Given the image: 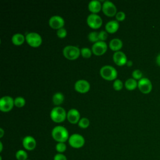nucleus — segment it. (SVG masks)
Wrapping results in <instances>:
<instances>
[{
  "label": "nucleus",
  "mask_w": 160,
  "mask_h": 160,
  "mask_svg": "<svg viewBox=\"0 0 160 160\" xmlns=\"http://www.w3.org/2000/svg\"><path fill=\"white\" fill-rule=\"evenodd\" d=\"M62 53L66 58L69 60H74L79 56L81 49L78 46L68 45L64 48Z\"/></svg>",
  "instance_id": "20e7f679"
},
{
  "label": "nucleus",
  "mask_w": 160,
  "mask_h": 160,
  "mask_svg": "<svg viewBox=\"0 0 160 160\" xmlns=\"http://www.w3.org/2000/svg\"><path fill=\"white\" fill-rule=\"evenodd\" d=\"M138 88L143 94L149 93L152 89L151 81L147 78H142L138 81Z\"/></svg>",
  "instance_id": "1a4fd4ad"
},
{
  "label": "nucleus",
  "mask_w": 160,
  "mask_h": 160,
  "mask_svg": "<svg viewBox=\"0 0 160 160\" xmlns=\"http://www.w3.org/2000/svg\"><path fill=\"white\" fill-rule=\"evenodd\" d=\"M4 131L3 130L2 128H0V138H2V136H4Z\"/></svg>",
  "instance_id": "c9c22d12"
},
{
  "label": "nucleus",
  "mask_w": 160,
  "mask_h": 160,
  "mask_svg": "<svg viewBox=\"0 0 160 160\" xmlns=\"http://www.w3.org/2000/svg\"><path fill=\"white\" fill-rule=\"evenodd\" d=\"M28 153L23 149L18 150L15 154L17 160H28Z\"/></svg>",
  "instance_id": "5701e85b"
},
{
  "label": "nucleus",
  "mask_w": 160,
  "mask_h": 160,
  "mask_svg": "<svg viewBox=\"0 0 160 160\" xmlns=\"http://www.w3.org/2000/svg\"><path fill=\"white\" fill-rule=\"evenodd\" d=\"M125 88L129 91H132L138 87V81L133 78H129L125 81Z\"/></svg>",
  "instance_id": "412c9836"
},
{
  "label": "nucleus",
  "mask_w": 160,
  "mask_h": 160,
  "mask_svg": "<svg viewBox=\"0 0 160 160\" xmlns=\"http://www.w3.org/2000/svg\"><path fill=\"white\" fill-rule=\"evenodd\" d=\"M87 24L92 29H98L102 24V20L101 18L97 14L91 13L87 17Z\"/></svg>",
  "instance_id": "6e6552de"
},
{
  "label": "nucleus",
  "mask_w": 160,
  "mask_h": 160,
  "mask_svg": "<svg viewBox=\"0 0 160 160\" xmlns=\"http://www.w3.org/2000/svg\"><path fill=\"white\" fill-rule=\"evenodd\" d=\"M88 39L89 40V41L95 43L99 41V32H98L96 31H92L88 34Z\"/></svg>",
  "instance_id": "b1692460"
},
{
  "label": "nucleus",
  "mask_w": 160,
  "mask_h": 160,
  "mask_svg": "<svg viewBox=\"0 0 160 160\" xmlns=\"http://www.w3.org/2000/svg\"><path fill=\"white\" fill-rule=\"evenodd\" d=\"M50 118L55 122H62L67 118L66 110L61 106H55L50 112Z\"/></svg>",
  "instance_id": "f03ea898"
},
{
  "label": "nucleus",
  "mask_w": 160,
  "mask_h": 160,
  "mask_svg": "<svg viewBox=\"0 0 160 160\" xmlns=\"http://www.w3.org/2000/svg\"><path fill=\"white\" fill-rule=\"evenodd\" d=\"M108 49L107 44L105 41H99L94 43L92 46V52L96 56H101L104 54Z\"/></svg>",
  "instance_id": "9b49d317"
},
{
  "label": "nucleus",
  "mask_w": 160,
  "mask_h": 160,
  "mask_svg": "<svg viewBox=\"0 0 160 160\" xmlns=\"http://www.w3.org/2000/svg\"><path fill=\"white\" fill-rule=\"evenodd\" d=\"M78 124V126L80 127L81 128L86 129L89 126L90 121L89 119H88L87 118H82L80 119Z\"/></svg>",
  "instance_id": "393cba45"
},
{
  "label": "nucleus",
  "mask_w": 160,
  "mask_h": 160,
  "mask_svg": "<svg viewBox=\"0 0 160 160\" xmlns=\"http://www.w3.org/2000/svg\"><path fill=\"white\" fill-rule=\"evenodd\" d=\"M156 63L158 66H160V53L158 54L156 58Z\"/></svg>",
  "instance_id": "f704fd0d"
},
{
  "label": "nucleus",
  "mask_w": 160,
  "mask_h": 160,
  "mask_svg": "<svg viewBox=\"0 0 160 160\" xmlns=\"http://www.w3.org/2000/svg\"><path fill=\"white\" fill-rule=\"evenodd\" d=\"M56 34H57V36L58 38H64L67 36V31L65 28H60L57 30Z\"/></svg>",
  "instance_id": "7c9ffc66"
},
{
  "label": "nucleus",
  "mask_w": 160,
  "mask_h": 160,
  "mask_svg": "<svg viewBox=\"0 0 160 160\" xmlns=\"http://www.w3.org/2000/svg\"><path fill=\"white\" fill-rule=\"evenodd\" d=\"M132 77L136 80H139L142 78V72L139 69H135L132 72Z\"/></svg>",
  "instance_id": "c756f323"
},
{
  "label": "nucleus",
  "mask_w": 160,
  "mask_h": 160,
  "mask_svg": "<svg viewBox=\"0 0 160 160\" xmlns=\"http://www.w3.org/2000/svg\"><path fill=\"white\" fill-rule=\"evenodd\" d=\"M112 59L116 65L120 66L126 64V62L128 61L126 55L121 51L114 52L112 56Z\"/></svg>",
  "instance_id": "4468645a"
},
{
  "label": "nucleus",
  "mask_w": 160,
  "mask_h": 160,
  "mask_svg": "<svg viewBox=\"0 0 160 160\" xmlns=\"http://www.w3.org/2000/svg\"><path fill=\"white\" fill-rule=\"evenodd\" d=\"M126 65L128 66H131L132 65V61H131V60H128V61H127V62H126Z\"/></svg>",
  "instance_id": "e433bc0d"
},
{
  "label": "nucleus",
  "mask_w": 160,
  "mask_h": 160,
  "mask_svg": "<svg viewBox=\"0 0 160 160\" xmlns=\"http://www.w3.org/2000/svg\"><path fill=\"white\" fill-rule=\"evenodd\" d=\"M74 89L78 92L86 93L90 89V84L85 79H79L74 84Z\"/></svg>",
  "instance_id": "ddd939ff"
},
{
  "label": "nucleus",
  "mask_w": 160,
  "mask_h": 160,
  "mask_svg": "<svg viewBox=\"0 0 160 160\" xmlns=\"http://www.w3.org/2000/svg\"><path fill=\"white\" fill-rule=\"evenodd\" d=\"M80 112L75 108L69 109L67 113V119L68 121L71 124L78 123L80 120Z\"/></svg>",
  "instance_id": "dca6fc26"
},
{
  "label": "nucleus",
  "mask_w": 160,
  "mask_h": 160,
  "mask_svg": "<svg viewBox=\"0 0 160 160\" xmlns=\"http://www.w3.org/2000/svg\"><path fill=\"white\" fill-rule=\"evenodd\" d=\"M26 104V100L24 98L18 96L14 99V105L18 108H22Z\"/></svg>",
  "instance_id": "a878e982"
},
{
  "label": "nucleus",
  "mask_w": 160,
  "mask_h": 160,
  "mask_svg": "<svg viewBox=\"0 0 160 160\" xmlns=\"http://www.w3.org/2000/svg\"><path fill=\"white\" fill-rule=\"evenodd\" d=\"M49 25L53 29H59L63 28L64 25V20L61 16L54 15L51 16L49 19Z\"/></svg>",
  "instance_id": "f8f14e48"
},
{
  "label": "nucleus",
  "mask_w": 160,
  "mask_h": 160,
  "mask_svg": "<svg viewBox=\"0 0 160 160\" xmlns=\"http://www.w3.org/2000/svg\"><path fill=\"white\" fill-rule=\"evenodd\" d=\"M28 160H29V159H28Z\"/></svg>",
  "instance_id": "58836bf2"
},
{
  "label": "nucleus",
  "mask_w": 160,
  "mask_h": 160,
  "mask_svg": "<svg viewBox=\"0 0 160 160\" xmlns=\"http://www.w3.org/2000/svg\"><path fill=\"white\" fill-rule=\"evenodd\" d=\"M66 148L64 142H58L55 146V149L58 153H63L66 150Z\"/></svg>",
  "instance_id": "cd10ccee"
},
{
  "label": "nucleus",
  "mask_w": 160,
  "mask_h": 160,
  "mask_svg": "<svg viewBox=\"0 0 160 160\" xmlns=\"http://www.w3.org/2000/svg\"><path fill=\"white\" fill-rule=\"evenodd\" d=\"M102 11L103 13L109 17L116 16L117 8L115 4L110 1H105L102 4Z\"/></svg>",
  "instance_id": "9d476101"
},
{
  "label": "nucleus",
  "mask_w": 160,
  "mask_h": 160,
  "mask_svg": "<svg viewBox=\"0 0 160 160\" xmlns=\"http://www.w3.org/2000/svg\"><path fill=\"white\" fill-rule=\"evenodd\" d=\"M108 33L106 31H104V30H102L100 32H99V41H104L107 38H108Z\"/></svg>",
  "instance_id": "473e14b6"
},
{
  "label": "nucleus",
  "mask_w": 160,
  "mask_h": 160,
  "mask_svg": "<svg viewBox=\"0 0 160 160\" xmlns=\"http://www.w3.org/2000/svg\"><path fill=\"white\" fill-rule=\"evenodd\" d=\"M69 144L73 148L79 149L85 144L84 138L80 134L74 133L71 134L68 139Z\"/></svg>",
  "instance_id": "39448f33"
},
{
  "label": "nucleus",
  "mask_w": 160,
  "mask_h": 160,
  "mask_svg": "<svg viewBox=\"0 0 160 160\" xmlns=\"http://www.w3.org/2000/svg\"><path fill=\"white\" fill-rule=\"evenodd\" d=\"M115 16L118 21H122L126 18V14L123 11H119L116 13Z\"/></svg>",
  "instance_id": "2f4dec72"
},
{
  "label": "nucleus",
  "mask_w": 160,
  "mask_h": 160,
  "mask_svg": "<svg viewBox=\"0 0 160 160\" xmlns=\"http://www.w3.org/2000/svg\"><path fill=\"white\" fill-rule=\"evenodd\" d=\"M113 88L116 90V91H120L122 89V87H123V83L121 81V80L118 79H116L114 82H113Z\"/></svg>",
  "instance_id": "c85d7f7f"
},
{
  "label": "nucleus",
  "mask_w": 160,
  "mask_h": 160,
  "mask_svg": "<svg viewBox=\"0 0 160 160\" xmlns=\"http://www.w3.org/2000/svg\"><path fill=\"white\" fill-rule=\"evenodd\" d=\"M14 105V99L9 96H4L0 99V110L2 112L10 111Z\"/></svg>",
  "instance_id": "0eeeda50"
},
{
  "label": "nucleus",
  "mask_w": 160,
  "mask_h": 160,
  "mask_svg": "<svg viewBox=\"0 0 160 160\" xmlns=\"http://www.w3.org/2000/svg\"><path fill=\"white\" fill-rule=\"evenodd\" d=\"M22 146L28 151H32L36 147V141L31 136H26L22 139Z\"/></svg>",
  "instance_id": "2eb2a0df"
},
{
  "label": "nucleus",
  "mask_w": 160,
  "mask_h": 160,
  "mask_svg": "<svg viewBox=\"0 0 160 160\" xmlns=\"http://www.w3.org/2000/svg\"><path fill=\"white\" fill-rule=\"evenodd\" d=\"M53 160H67V158L62 153H57L54 155Z\"/></svg>",
  "instance_id": "72a5a7b5"
},
{
  "label": "nucleus",
  "mask_w": 160,
  "mask_h": 160,
  "mask_svg": "<svg viewBox=\"0 0 160 160\" xmlns=\"http://www.w3.org/2000/svg\"><path fill=\"white\" fill-rule=\"evenodd\" d=\"M100 75L101 77L108 81L116 79L118 76V72L115 68L110 65H105L100 69Z\"/></svg>",
  "instance_id": "7ed1b4c3"
},
{
  "label": "nucleus",
  "mask_w": 160,
  "mask_h": 160,
  "mask_svg": "<svg viewBox=\"0 0 160 160\" xmlns=\"http://www.w3.org/2000/svg\"><path fill=\"white\" fill-rule=\"evenodd\" d=\"M102 9V4L98 0H92L88 4V9L92 13L96 14Z\"/></svg>",
  "instance_id": "a211bd4d"
},
{
  "label": "nucleus",
  "mask_w": 160,
  "mask_h": 160,
  "mask_svg": "<svg viewBox=\"0 0 160 160\" xmlns=\"http://www.w3.org/2000/svg\"><path fill=\"white\" fill-rule=\"evenodd\" d=\"M109 46L112 51H118L122 47V41L119 38H113L109 41Z\"/></svg>",
  "instance_id": "6ab92c4d"
},
{
  "label": "nucleus",
  "mask_w": 160,
  "mask_h": 160,
  "mask_svg": "<svg viewBox=\"0 0 160 160\" xmlns=\"http://www.w3.org/2000/svg\"><path fill=\"white\" fill-rule=\"evenodd\" d=\"M119 27V22L117 20H111L106 24L105 29L109 33H114L118 31Z\"/></svg>",
  "instance_id": "f3484780"
},
{
  "label": "nucleus",
  "mask_w": 160,
  "mask_h": 160,
  "mask_svg": "<svg viewBox=\"0 0 160 160\" xmlns=\"http://www.w3.org/2000/svg\"><path fill=\"white\" fill-rule=\"evenodd\" d=\"M52 138L58 142H65L68 140L69 136L67 129L62 126H56L53 128L51 131Z\"/></svg>",
  "instance_id": "f257e3e1"
},
{
  "label": "nucleus",
  "mask_w": 160,
  "mask_h": 160,
  "mask_svg": "<svg viewBox=\"0 0 160 160\" xmlns=\"http://www.w3.org/2000/svg\"><path fill=\"white\" fill-rule=\"evenodd\" d=\"M81 54L83 58H89L91 56L92 50L88 48H82L81 49Z\"/></svg>",
  "instance_id": "bb28decb"
},
{
  "label": "nucleus",
  "mask_w": 160,
  "mask_h": 160,
  "mask_svg": "<svg viewBox=\"0 0 160 160\" xmlns=\"http://www.w3.org/2000/svg\"><path fill=\"white\" fill-rule=\"evenodd\" d=\"M25 38L28 44L33 48L39 47L42 43V38L41 35L37 32H29L26 35Z\"/></svg>",
  "instance_id": "423d86ee"
},
{
  "label": "nucleus",
  "mask_w": 160,
  "mask_h": 160,
  "mask_svg": "<svg viewBox=\"0 0 160 160\" xmlns=\"http://www.w3.org/2000/svg\"><path fill=\"white\" fill-rule=\"evenodd\" d=\"M2 149H3V146H2V142L1 141V142H0V152H1L2 151Z\"/></svg>",
  "instance_id": "4c0bfd02"
},
{
  "label": "nucleus",
  "mask_w": 160,
  "mask_h": 160,
  "mask_svg": "<svg viewBox=\"0 0 160 160\" xmlns=\"http://www.w3.org/2000/svg\"><path fill=\"white\" fill-rule=\"evenodd\" d=\"M26 38L21 33H16L13 34L12 36V42L16 46L21 45L25 41Z\"/></svg>",
  "instance_id": "aec40b11"
},
{
  "label": "nucleus",
  "mask_w": 160,
  "mask_h": 160,
  "mask_svg": "<svg viewBox=\"0 0 160 160\" xmlns=\"http://www.w3.org/2000/svg\"><path fill=\"white\" fill-rule=\"evenodd\" d=\"M64 99V96L63 94L60 92H56L52 96V102L54 104L57 105V106L61 104L63 102Z\"/></svg>",
  "instance_id": "4be33fe9"
}]
</instances>
